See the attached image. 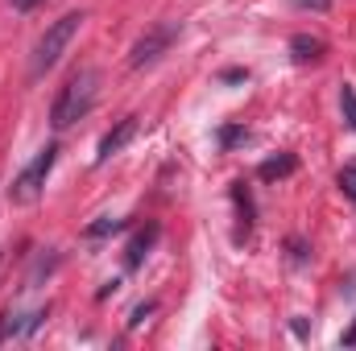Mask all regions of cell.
Listing matches in <instances>:
<instances>
[{
  "instance_id": "7c38bea8",
  "label": "cell",
  "mask_w": 356,
  "mask_h": 351,
  "mask_svg": "<svg viewBox=\"0 0 356 351\" xmlns=\"http://www.w3.org/2000/svg\"><path fill=\"white\" fill-rule=\"evenodd\" d=\"M124 228V219H99V223H88V240H99V236H112V232H120Z\"/></svg>"
},
{
  "instance_id": "52a82bcc",
  "label": "cell",
  "mask_w": 356,
  "mask_h": 351,
  "mask_svg": "<svg viewBox=\"0 0 356 351\" xmlns=\"http://www.w3.org/2000/svg\"><path fill=\"white\" fill-rule=\"evenodd\" d=\"M232 203H236V219H241V228H236V244H245V240H249V232H253V198H249L245 182H236V186H232Z\"/></svg>"
},
{
  "instance_id": "277c9868",
  "label": "cell",
  "mask_w": 356,
  "mask_h": 351,
  "mask_svg": "<svg viewBox=\"0 0 356 351\" xmlns=\"http://www.w3.org/2000/svg\"><path fill=\"white\" fill-rule=\"evenodd\" d=\"M178 37V21H162V25H154L137 46H133V54H129V67L133 71H141V67H149V62H158L170 46H175Z\"/></svg>"
},
{
  "instance_id": "e0dca14e",
  "label": "cell",
  "mask_w": 356,
  "mask_h": 351,
  "mask_svg": "<svg viewBox=\"0 0 356 351\" xmlns=\"http://www.w3.org/2000/svg\"><path fill=\"white\" fill-rule=\"evenodd\" d=\"M340 348H356V323L344 331V335H340Z\"/></svg>"
},
{
  "instance_id": "9a60e30c",
  "label": "cell",
  "mask_w": 356,
  "mask_h": 351,
  "mask_svg": "<svg viewBox=\"0 0 356 351\" xmlns=\"http://www.w3.org/2000/svg\"><path fill=\"white\" fill-rule=\"evenodd\" d=\"M149 314H154V302H145V306H137V310H133V318H129V327H141V323H145Z\"/></svg>"
},
{
  "instance_id": "8fae6325",
  "label": "cell",
  "mask_w": 356,
  "mask_h": 351,
  "mask_svg": "<svg viewBox=\"0 0 356 351\" xmlns=\"http://www.w3.org/2000/svg\"><path fill=\"white\" fill-rule=\"evenodd\" d=\"M340 112H344V124L356 132V87H353V83H344V87H340Z\"/></svg>"
},
{
  "instance_id": "6da1fadb",
  "label": "cell",
  "mask_w": 356,
  "mask_h": 351,
  "mask_svg": "<svg viewBox=\"0 0 356 351\" xmlns=\"http://www.w3.org/2000/svg\"><path fill=\"white\" fill-rule=\"evenodd\" d=\"M95 99H99V71L83 67V71H75V75L63 83V91L54 95L50 124H54V128H71L75 120H83L91 108H95Z\"/></svg>"
},
{
  "instance_id": "ac0fdd59",
  "label": "cell",
  "mask_w": 356,
  "mask_h": 351,
  "mask_svg": "<svg viewBox=\"0 0 356 351\" xmlns=\"http://www.w3.org/2000/svg\"><path fill=\"white\" fill-rule=\"evenodd\" d=\"M17 8H33V4H42V0H13Z\"/></svg>"
},
{
  "instance_id": "8992f818",
  "label": "cell",
  "mask_w": 356,
  "mask_h": 351,
  "mask_svg": "<svg viewBox=\"0 0 356 351\" xmlns=\"http://www.w3.org/2000/svg\"><path fill=\"white\" fill-rule=\"evenodd\" d=\"M133 132H137V120H133V116H124V120H120V124H116L112 132H104V141H99V153H95V162L104 166V162H108L112 153H120V149H124V145L133 141Z\"/></svg>"
},
{
  "instance_id": "5bb4252c",
  "label": "cell",
  "mask_w": 356,
  "mask_h": 351,
  "mask_svg": "<svg viewBox=\"0 0 356 351\" xmlns=\"http://www.w3.org/2000/svg\"><path fill=\"white\" fill-rule=\"evenodd\" d=\"M294 8H307V12H327L332 8V0H290Z\"/></svg>"
},
{
  "instance_id": "5b68a950",
  "label": "cell",
  "mask_w": 356,
  "mask_h": 351,
  "mask_svg": "<svg viewBox=\"0 0 356 351\" xmlns=\"http://www.w3.org/2000/svg\"><path fill=\"white\" fill-rule=\"evenodd\" d=\"M42 318H46V310H33V314H0V343H8V339H21V335H29V331H38L42 327Z\"/></svg>"
},
{
  "instance_id": "ba28073f",
  "label": "cell",
  "mask_w": 356,
  "mask_h": 351,
  "mask_svg": "<svg viewBox=\"0 0 356 351\" xmlns=\"http://www.w3.org/2000/svg\"><path fill=\"white\" fill-rule=\"evenodd\" d=\"M323 42L319 37H311V33H294L290 37V54H294V62H319L323 58Z\"/></svg>"
},
{
  "instance_id": "4fadbf2b",
  "label": "cell",
  "mask_w": 356,
  "mask_h": 351,
  "mask_svg": "<svg viewBox=\"0 0 356 351\" xmlns=\"http://www.w3.org/2000/svg\"><path fill=\"white\" fill-rule=\"evenodd\" d=\"M340 190H344V194H348V198L356 203V162L340 170Z\"/></svg>"
},
{
  "instance_id": "30bf717a",
  "label": "cell",
  "mask_w": 356,
  "mask_h": 351,
  "mask_svg": "<svg viewBox=\"0 0 356 351\" xmlns=\"http://www.w3.org/2000/svg\"><path fill=\"white\" fill-rule=\"evenodd\" d=\"M298 170V162H294V153H282V157H269V162H261V170L257 174L266 178V182H273V178H286Z\"/></svg>"
},
{
  "instance_id": "9c48e42d",
  "label": "cell",
  "mask_w": 356,
  "mask_h": 351,
  "mask_svg": "<svg viewBox=\"0 0 356 351\" xmlns=\"http://www.w3.org/2000/svg\"><path fill=\"white\" fill-rule=\"evenodd\" d=\"M154 240H158V228H154V223H149V228H141V232L133 236V244H129V257H124V264H129V268H137V264L145 261V252L154 248Z\"/></svg>"
},
{
  "instance_id": "2e32d148",
  "label": "cell",
  "mask_w": 356,
  "mask_h": 351,
  "mask_svg": "<svg viewBox=\"0 0 356 351\" xmlns=\"http://www.w3.org/2000/svg\"><path fill=\"white\" fill-rule=\"evenodd\" d=\"M245 137H249L245 128H224L220 132V145H232V141H245Z\"/></svg>"
},
{
  "instance_id": "7a4b0ae2",
  "label": "cell",
  "mask_w": 356,
  "mask_h": 351,
  "mask_svg": "<svg viewBox=\"0 0 356 351\" xmlns=\"http://www.w3.org/2000/svg\"><path fill=\"white\" fill-rule=\"evenodd\" d=\"M79 25H83V12H63L58 21H50V25H46V33H42V37H38V46H33V62H29L33 79H42L46 71H54V67H58V58H63V54H67V46L75 42Z\"/></svg>"
},
{
  "instance_id": "3957f363",
  "label": "cell",
  "mask_w": 356,
  "mask_h": 351,
  "mask_svg": "<svg viewBox=\"0 0 356 351\" xmlns=\"http://www.w3.org/2000/svg\"><path fill=\"white\" fill-rule=\"evenodd\" d=\"M54 162H58V145H46V149H38V153H33V162H29L21 174L13 178V186H8V198H13L17 207H29V203H38V194H42V186H46L50 170H54Z\"/></svg>"
}]
</instances>
